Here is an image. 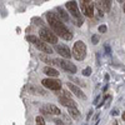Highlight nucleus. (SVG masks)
<instances>
[{"label": "nucleus", "instance_id": "1", "mask_svg": "<svg viewBox=\"0 0 125 125\" xmlns=\"http://www.w3.org/2000/svg\"><path fill=\"white\" fill-rule=\"evenodd\" d=\"M46 20L49 25L51 26V29L54 30V34L64 40H71L73 39V34L69 31V29L64 25V23L59 19V16L56 15V13L53 11H49L46 13Z\"/></svg>", "mask_w": 125, "mask_h": 125}, {"label": "nucleus", "instance_id": "2", "mask_svg": "<svg viewBox=\"0 0 125 125\" xmlns=\"http://www.w3.org/2000/svg\"><path fill=\"white\" fill-rule=\"evenodd\" d=\"M71 55L74 56L78 61H81V60H84L85 56H86V45L84 41H76V43L74 44V48H73V53Z\"/></svg>", "mask_w": 125, "mask_h": 125}, {"label": "nucleus", "instance_id": "3", "mask_svg": "<svg viewBox=\"0 0 125 125\" xmlns=\"http://www.w3.org/2000/svg\"><path fill=\"white\" fill-rule=\"evenodd\" d=\"M39 35H40V40L44 41V43H50V44H58V36L54 34V31L49 30L48 28H41L39 31Z\"/></svg>", "mask_w": 125, "mask_h": 125}, {"label": "nucleus", "instance_id": "4", "mask_svg": "<svg viewBox=\"0 0 125 125\" xmlns=\"http://www.w3.org/2000/svg\"><path fill=\"white\" fill-rule=\"evenodd\" d=\"M43 85L50 90H54V91H59L61 89V81L60 80H56V79H51V78H48V79H43L41 80Z\"/></svg>", "mask_w": 125, "mask_h": 125}, {"label": "nucleus", "instance_id": "5", "mask_svg": "<svg viewBox=\"0 0 125 125\" xmlns=\"http://www.w3.org/2000/svg\"><path fill=\"white\" fill-rule=\"evenodd\" d=\"M55 64L61 66L62 69H64L65 71L68 73H71V74H74V73H76V66L73 64V62H70L69 60H65V59H55Z\"/></svg>", "mask_w": 125, "mask_h": 125}, {"label": "nucleus", "instance_id": "6", "mask_svg": "<svg viewBox=\"0 0 125 125\" xmlns=\"http://www.w3.org/2000/svg\"><path fill=\"white\" fill-rule=\"evenodd\" d=\"M66 9H68V11L73 14V16H74L75 19L78 20H83L81 18V14H80V10L78 8V3L76 1H68L66 3Z\"/></svg>", "mask_w": 125, "mask_h": 125}, {"label": "nucleus", "instance_id": "7", "mask_svg": "<svg viewBox=\"0 0 125 125\" xmlns=\"http://www.w3.org/2000/svg\"><path fill=\"white\" fill-rule=\"evenodd\" d=\"M54 49H55V51H56L59 55H61L62 58H65V60H69V59L71 58V51H70V49L68 48V45L56 44Z\"/></svg>", "mask_w": 125, "mask_h": 125}, {"label": "nucleus", "instance_id": "8", "mask_svg": "<svg viewBox=\"0 0 125 125\" xmlns=\"http://www.w3.org/2000/svg\"><path fill=\"white\" fill-rule=\"evenodd\" d=\"M81 3V10L88 18H93L94 16V4L93 1H80Z\"/></svg>", "mask_w": 125, "mask_h": 125}, {"label": "nucleus", "instance_id": "9", "mask_svg": "<svg viewBox=\"0 0 125 125\" xmlns=\"http://www.w3.org/2000/svg\"><path fill=\"white\" fill-rule=\"evenodd\" d=\"M68 88L70 89V91L71 93H74V95H76L79 99H86V95L84 93H83V90L80 89V88H78L75 84H73V83H68Z\"/></svg>", "mask_w": 125, "mask_h": 125}, {"label": "nucleus", "instance_id": "10", "mask_svg": "<svg viewBox=\"0 0 125 125\" xmlns=\"http://www.w3.org/2000/svg\"><path fill=\"white\" fill-rule=\"evenodd\" d=\"M35 46H36L40 51H43L44 54H46V55H49V54L53 53V49H51L46 43H44V41H41V40H39V41H38V43L35 44Z\"/></svg>", "mask_w": 125, "mask_h": 125}, {"label": "nucleus", "instance_id": "11", "mask_svg": "<svg viewBox=\"0 0 125 125\" xmlns=\"http://www.w3.org/2000/svg\"><path fill=\"white\" fill-rule=\"evenodd\" d=\"M26 89L30 94H40V95H45L46 94L44 89H41L40 86H36V85H33V84H29L26 86Z\"/></svg>", "mask_w": 125, "mask_h": 125}, {"label": "nucleus", "instance_id": "12", "mask_svg": "<svg viewBox=\"0 0 125 125\" xmlns=\"http://www.w3.org/2000/svg\"><path fill=\"white\" fill-rule=\"evenodd\" d=\"M59 101L61 105H64L66 108H76V103L73 99H68V98H59Z\"/></svg>", "mask_w": 125, "mask_h": 125}, {"label": "nucleus", "instance_id": "13", "mask_svg": "<svg viewBox=\"0 0 125 125\" xmlns=\"http://www.w3.org/2000/svg\"><path fill=\"white\" fill-rule=\"evenodd\" d=\"M45 110L48 111V114H51V115H60L61 111L58 106L53 105V104H48V105L45 106Z\"/></svg>", "mask_w": 125, "mask_h": 125}, {"label": "nucleus", "instance_id": "14", "mask_svg": "<svg viewBox=\"0 0 125 125\" xmlns=\"http://www.w3.org/2000/svg\"><path fill=\"white\" fill-rule=\"evenodd\" d=\"M96 8L99 10H101V11H109L110 10V6H111V1H98L96 4Z\"/></svg>", "mask_w": 125, "mask_h": 125}, {"label": "nucleus", "instance_id": "15", "mask_svg": "<svg viewBox=\"0 0 125 125\" xmlns=\"http://www.w3.org/2000/svg\"><path fill=\"white\" fill-rule=\"evenodd\" d=\"M56 11H58V16L59 19L61 20V21H69V14L65 11V9H62V8H58L56 9Z\"/></svg>", "mask_w": 125, "mask_h": 125}, {"label": "nucleus", "instance_id": "16", "mask_svg": "<svg viewBox=\"0 0 125 125\" xmlns=\"http://www.w3.org/2000/svg\"><path fill=\"white\" fill-rule=\"evenodd\" d=\"M43 73H44V74H46L48 76H51V78L59 76L58 70H55L54 68H51V66H45V68L43 69Z\"/></svg>", "mask_w": 125, "mask_h": 125}, {"label": "nucleus", "instance_id": "17", "mask_svg": "<svg viewBox=\"0 0 125 125\" xmlns=\"http://www.w3.org/2000/svg\"><path fill=\"white\" fill-rule=\"evenodd\" d=\"M68 113H69V115L74 119H80V116H81L78 108H68Z\"/></svg>", "mask_w": 125, "mask_h": 125}, {"label": "nucleus", "instance_id": "18", "mask_svg": "<svg viewBox=\"0 0 125 125\" xmlns=\"http://www.w3.org/2000/svg\"><path fill=\"white\" fill-rule=\"evenodd\" d=\"M39 59L43 60L44 62H46V64H55V59L49 58L46 54H40V55H39Z\"/></svg>", "mask_w": 125, "mask_h": 125}, {"label": "nucleus", "instance_id": "19", "mask_svg": "<svg viewBox=\"0 0 125 125\" xmlns=\"http://www.w3.org/2000/svg\"><path fill=\"white\" fill-rule=\"evenodd\" d=\"M56 95H59V98H68V99H71V94L66 90H59V93L56 91Z\"/></svg>", "mask_w": 125, "mask_h": 125}, {"label": "nucleus", "instance_id": "20", "mask_svg": "<svg viewBox=\"0 0 125 125\" xmlns=\"http://www.w3.org/2000/svg\"><path fill=\"white\" fill-rule=\"evenodd\" d=\"M26 40L29 41V43H33V44L35 45L40 39H39L38 36H35V35H28V36H26Z\"/></svg>", "mask_w": 125, "mask_h": 125}, {"label": "nucleus", "instance_id": "21", "mask_svg": "<svg viewBox=\"0 0 125 125\" xmlns=\"http://www.w3.org/2000/svg\"><path fill=\"white\" fill-rule=\"evenodd\" d=\"M35 123H36V125H45V120H44L43 116H36Z\"/></svg>", "mask_w": 125, "mask_h": 125}, {"label": "nucleus", "instance_id": "22", "mask_svg": "<svg viewBox=\"0 0 125 125\" xmlns=\"http://www.w3.org/2000/svg\"><path fill=\"white\" fill-rule=\"evenodd\" d=\"M83 75H84V76H90L91 75V68L90 66L85 68L84 70H83Z\"/></svg>", "mask_w": 125, "mask_h": 125}, {"label": "nucleus", "instance_id": "23", "mask_svg": "<svg viewBox=\"0 0 125 125\" xmlns=\"http://www.w3.org/2000/svg\"><path fill=\"white\" fill-rule=\"evenodd\" d=\"M71 80H74V81L78 85H80V86H83V88H84V86H86V84H85V83L83 81V80H80V79H76V78H73Z\"/></svg>", "mask_w": 125, "mask_h": 125}, {"label": "nucleus", "instance_id": "24", "mask_svg": "<svg viewBox=\"0 0 125 125\" xmlns=\"http://www.w3.org/2000/svg\"><path fill=\"white\" fill-rule=\"evenodd\" d=\"M33 23L36 25H44V21L40 18H33Z\"/></svg>", "mask_w": 125, "mask_h": 125}, {"label": "nucleus", "instance_id": "25", "mask_svg": "<svg viewBox=\"0 0 125 125\" xmlns=\"http://www.w3.org/2000/svg\"><path fill=\"white\" fill-rule=\"evenodd\" d=\"M106 30H108V26L106 25H99V28H98V31L99 33H106Z\"/></svg>", "mask_w": 125, "mask_h": 125}, {"label": "nucleus", "instance_id": "26", "mask_svg": "<svg viewBox=\"0 0 125 125\" xmlns=\"http://www.w3.org/2000/svg\"><path fill=\"white\" fill-rule=\"evenodd\" d=\"M91 43H93L94 45H96V44L99 43V36H98L96 34H95V35H93V36H91Z\"/></svg>", "mask_w": 125, "mask_h": 125}, {"label": "nucleus", "instance_id": "27", "mask_svg": "<svg viewBox=\"0 0 125 125\" xmlns=\"http://www.w3.org/2000/svg\"><path fill=\"white\" fill-rule=\"evenodd\" d=\"M118 114H119V110H118V109H113V110H111V115H113V116H116Z\"/></svg>", "mask_w": 125, "mask_h": 125}, {"label": "nucleus", "instance_id": "28", "mask_svg": "<svg viewBox=\"0 0 125 125\" xmlns=\"http://www.w3.org/2000/svg\"><path fill=\"white\" fill-rule=\"evenodd\" d=\"M91 115H93V109H90V110H89L88 115H86V120H89V119L91 118Z\"/></svg>", "mask_w": 125, "mask_h": 125}, {"label": "nucleus", "instance_id": "29", "mask_svg": "<svg viewBox=\"0 0 125 125\" xmlns=\"http://www.w3.org/2000/svg\"><path fill=\"white\" fill-rule=\"evenodd\" d=\"M54 123H55V125H65V123L61 121V120H55Z\"/></svg>", "mask_w": 125, "mask_h": 125}, {"label": "nucleus", "instance_id": "30", "mask_svg": "<svg viewBox=\"0 0 125 125\" xmlns=\"http://www.w3.org/2000/svg\"><path fill=\"white\" fill-rule=\"evenodd\" d=\"M105 50H106V53H108V54H111V49H110L109 45H105Z\"/></svg>", "mask_w": 125, "mask_h": 125}, {"label": "nucleus", "instance_id": "31", "mask_svg": "<svg viewBox=\"0 0 125 125\" xmlns=\"http://www.w3.org/2000/svg\"><path fill=\"white\" fill-rule=\"evenodd\" d=\"M121 118H123V120H124V121H125V111H124V113H123V115H121Z\"/></svg>", "mask_w": 125, "mask_h": 125}, {"label": "nucleus", "instance_id": "32", "mask_svg": "<svg viewBox=\"0 0 125 125\" xmlns=\"http://www.w3.org/2000/svg\"><path fill=\"white\" fill-rule=\"evenodd\" d=\"M113 125H118V121H113Z\"/></svg>", "mask_w": 125, "mask_h": 125}, {"label": "nucleus", "instance_id": "33", "mask_svg": "<svg viewBox=\"0 0 125 125\" xmlns=\"http://www.w3.org/2000/svg\"><path fill=\"white\" fill-rule=\"evenodd\" d=\"M124 13H125V4H124Z\"/></svg>", "mask_w": 125, "mask_h": 125}]
</instances>
